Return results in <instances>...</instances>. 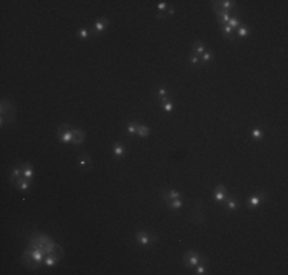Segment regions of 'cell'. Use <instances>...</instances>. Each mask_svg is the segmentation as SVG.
<instances>
[{"instance_id": "cell-20", "label": "cell", "mask_w": 288, "mask_h": 275, "mask_svg": "<svg viewBox=\"0 0 288 275\" xmlns=\"http://www.w3.org/2000/svg\"><path fill=\"white\" fill-rule=\"evenodd\" d=\"M236 31H238V35H239V37H245V35L248 34L247 26H241V25H239V26L236 28Z\"/></svg>"}, {"instance_id": "cell-22", "label": "cell", "mask_w": 288, "mask_h": 275, "mask_svg": "<svg viewBox=\"0 0 288 275\" xmlns=\"http://www.w3.org/2000/svg\"><path fill=\"white\" fill-rule=\"evenodd\" d=\"M211 58H213V54L210 52V51H206L202 55H201V60L204 61V63H208V61H211Z\"/></svg>"}, {"instance_id": "cell-6", "label": "cell", "mask_w": 288, "mask_h": 275, "mask_svg": "<svg viewBox=\"0 0 288 275\" xmlns=\"http://www.w3.org/2000/svg\"><path fill=\"white\" fill-rule=\"evenodd\" d=\"M57 261H58V257H57V255H54V254H46V255H44V260H43V265L48 266V268H51V266H54Z\"/></svg>"}, {"instance_id": "cell-9", "label": "cell", "mask_w": 288, "mask_h": 275, "mask_svg": "<svg viewBox=\"0 0 288 275\" xmlns=\"http://www.w3.org/2000/svg\"><path fill=\"white\" fill-rule=\"evenodd\" d=\"M264 197H267V194H265V193H261V194L251 196L250 199H248V205H250V206H257V203H259V202H261Z\"/></svg>"}, {"instance_id": "cell-18", "label": "cell", "mask_w": 288, "mask_h": 275, "mask_svg": "<svg viewBox=\"0 0 288 275\" xmlns=\"http://www.w3.org/2000/svg\"><path fill=\"white\" fill-rule=\"evenodd\" d=\"M225 203H227V208H228L230 211H235V209L238 208V202H236L235 199H225Z\"/></svg>"}, {"instance_id": "cell-29", "label": "cell", "mask_w": 288, "mask_h": 275, "mask_svg": "<svg viewBox=\"0 0 288 275\" xmlns=\"http://www.w3.org/2000/svg\"><path fill=\"white\" fill-rule=\"evenodd\" d=\"M196 274H199V275L206 274V266H204V265H199V266L196 268Z\"/></svg>"}, {"instance_id": "cell-10", "label": "cell", "mask_w": 288, "mask_h": 275, "mask_svg": "<svg viewBox=\"0 0 288 275\" xmlns=\"http://www.w3.org/2000/svg\"><path fill=\"white\" fill-rule=\"evenodd\" d=\"M215 3V2H213ZM216 5V3H215ZM218 8H221V9H224V11H227V9H232V8H235L236 5H235V2H230V0H225V2H218V5H216Z\"/></svg>"}, {"instance_id": "cell-7", "label": "cell", "mask_w": 288, "mask_h": 275, "mask_svg": "<svg viewBox=\"0 0 288 275\" xmlns=\"http://www.w3.org/2000/svg\"><path fill=\"white\" fill-rule=\"evenodd\" d=\"M14 184H15L17 188L22 190V191H26V190L29 188V180H28V179H22V177H19V179L14 180Z\"/></svg>"}, {"instance_id": "cell-17", "label": "cell", "mask_w": 288, "mask_h": 275, "mask_svg": "<svg viewBox=\"0 0 288 275\" xmlns=\"http://www.w3.org/2000/svg\"><path fill=\"white\" fill-rule=\"evenodd\" d=\"M89 164H90V157L87 156V155L78 156V165H80V167H86V165H89Z\"/></svg>"}, {"instance_id": "cell-26", "label": "cell", "mask_w": 288, "mask_h": 275, "mask_svg": "<svg viewBox=\"0 0 288 275\" xmlns=\"http://www.w3.org/2000/svg\"><path fill=\"white\" fill-rule=\"evenodd\" d=\"M227 25H230V26L235 29V28H238V26H239V20H238L236 17H230V22H228Z\"/></svg>"}, {"instance_id": "cell-4", "label": "cell", "mask_w": 288, "mask_h": 275, "mask_svg": "<svg viewBox=\"0 0 288 275\" xmlns=\"http://www.w3.org/2000/svg\"><path fill=\"white\" fill-rule=\"evenodd\" d=\"M72 135H74V139H72V144L74 145H78L84 141V133H83L80 128H74L72 130Z\"/></svg>"}, {"instance_id": "cell-2", "label": "cell", "mask_w": 288, "mask_h": 275, "mask_svg": "<svg viewBox=\"0 0 288 275\" xmlns=\"http://www.w3.org/2000/svg\"><path fill=\"white\" fill-rule=\"evenodd\" d=\"M136 240H138L143 246H147V245H150L152 241L157 240V236H150V234L146 233V231H138V233H136Z\"/></svg>"}, {"instance_id": "cell-1", "label": "cell", "mask_w": 288, "mask_h": 275, "mask_svg": "<svg viewBox=\"0 0 288 275\" xmlns=\"http://www.w3.org/2000/svg\"><path fill=\"white\" fill-rule=\"evenodd\" d=\"M58 138H60V141H61V142H65V144H71V142H72V139H74L72 130H69L66 124H65V125H61V128L58 130Z\"/></svg>"}, {"instance_id": "cell-27", "label": "cell", "mask_w": 288, "mask_h": 275, "mask_svg": "<svg viewBox=\"0 0 288 275\" xmlns=\"http://www.w3.org/2000/svg\"><path fill=\"white\" fill-rule=\"evenodd\" d=\"M222 32H224L225 35H232V34H233V28H232L230 25H224V26H222Z\"/></svg>"}, {"instance_id": "cell-31", "label": "cell", "mask_w": 288, "mask_h": 275, "mask_svg": "<svg viewBox=\"0 0 288 275\" xmlns=\"http://www.w3.org/2000/svg\"><path fill=\"white\" fill-rule=\"evenodd\" d=\"M157 8H158V9H160V11H164L165 8H167V6H165V2H160V3H158V6H157Z\"/></svg>"}, {"instance_id": "cell-25", "label": "cell", "mask_w": 288, "mask_h": 275, "mask_svg": "<svg viewBox=\"0 0 288 275\" xmlns=\"http://www.w3.org/2000/svg\"><path fill=\"white\" fill-rule=\"evenodd\" d=\"M136 128H138V124H136V122H129V124H127V131H129V133H136Z\"/></svg>"}, {"instance_id": "cell-28", "label": "cell", "mask_w": 288, "mask_h": 275, "mask_svg": "<svg viewBox=\"0 0 288 275\" xmlns=\"http://www.w3.org/2000/svg\"><path fill=\"white\" fill-rule=\"evenodd\" d=\"M78 37H80L81 40H86L87 37H89V32H87V29H86V28H83V29H80V31H78Z\"/></svg>"}, {"instance_id": "cell-14", "label": "cell", "mask_w": 288, "mask_h": 275, "mask_svg": "<svg viewBox=\"0 0 288 275\" xmlns=\"http://www.w3.org/2000/svg\"><path fill=\"white\" fill-rule=\"evenodd\" d=\"M114 153H115V156H123L124 155V145L123 144H114Z\"/></svg>"}, {"instance_id": "cell-3", "label": "cell", "mask_w": 288, "mask_h": 275, "mask_svg": "<svg viewBox=\"0 0 288 275\" xmlns=\"http://www.w3.org/2000/svg\"><path fill=\"white\" fill-rule=\"evenodd\" d=\"M184 260H186V265H187L189 268L198 266V265L201 263V257H199L196 252H193V251L187 252V254H186V257H184Z\"/></svg>"}, {"instance_id": "cell-23", "label": "cell", "mask_w": 288, "mask_h": 275, "mask_svg": "<svg viewBox=\"0 0 288 275\" xmlns=\"http://www.w3.org/2000/svg\"><path fill=\"white\" fill-rule=\"evenodd\" d=\"M251 136H253L254 141H261L262 139V131L257 130V128H254V130H251Z\"/></svg>"}, {"instance_id": "cell-5", "label": "cell", "mask_w": 288, "mask_h": 275, "mask_svg": "<svg viewBox=\"0 0 288 275\" xmlns=\"http://www.w3.org/2000/svg\"><path fill=\"white\" fill-rule=\"evenodd\" d=\"M225 199H227V196H225L224 187H222V185L216 187V188H215V200H216V202H225Z\"/></svg>"}, {"instance_id": "cell-12", "label": "cell", "mask_w": 288, "mask_h": 275, "mask_svg": "<svg viewBox=\"0 0 288 275\" xmlns=\"http://www.w3.org/2000/svg\"><path fill=\"white\" fill-rule=\"evenodd\" d=\"M107 25H109V20H100V22L95 23L94 31H95V32H103V31L107 28Z\"/></svg>"}, {"instance_id": "cell-11", "label": "cell", "mask_w": 288, "mask_h": 275, "mask_svg": "<svg viewBox=\"0 0 288 275\" xmlns=\"http://www.w3.org/2000/svg\"><path fill=\"white\" fill-rule=\"evenodd\" d=\"M136 133H138V136H140V138H147V136H149V133H150V128H149L147 125H140V124H138Z\"/></svg>"}, {"instance_id": "cell-30", "label": "cell", "mask_w": 288, "mask_h": 275, "mask_svg": "<svg viewBox=\"0 0 288 275\" xmlns=\"http://www.w3.org/2000/svg\"><path fill=\"white\" fill-rule=\"evenodd\" d=\"M190 63H192V64H198V63H199V57H198V55H192V57H190Z\"/></svg>"}, {"instance_id": "cell-16", "label": "cell", "mask_w": 288, "mask_h": 275, "mask_svg": "<svg viewBox=\"0 0 288 275\" xmlns=\"http://www.w3.org/2000/svg\"><path fill=\"white\" fill-rule=\"evenodd\" d=\"M23 177L28 179V180H31V179L34 177V171H32L31 167H25V168H23Z\"/></svg>"}, {"instance_id": "cell-13", "label": "cell", "mask_w": 288, "mask_h": 275, "mask_svg": "<svg viewBox=\"0 0 288 275\" xmlns=\"http://www.w3.org/2000/svg\"><path fill=\"white\" fill-rule=\"evenodd\" d=\"M22 174H23V170H22L20 167H17V168H14V170H12V173H11V180L14 182L15 179H19V177H22Z\"/></svg>"}, {"instance_id": "cell-8", "label": "cell", "mask_w": 288, "mask_h": 275, "mask_svg": "<svg viewBox=\"0 0 288 275\" xmlns=\"http://www.w3.org/2000/svg\"><path fill=\"white\" fill-rule=\"evenodd\" d=\"M161 197L164 199V200H173V199H181V194L178 193V191H175V190H170V191H164L163 194H161Z\"/></svg>"}, {"instance_id": "cell-21", "label": "cell", "mask_w": 288, "mask_h": 275, "mask_svg": "<svg viewBox=\"0 0 288 275\" xmlns=\"http://www.w3.org/2000/svg\"><path fill=\"white\" fill-rule=\"evenodd\" d=\"M165 95H167V89H165L164 86L160 87V89H158V98H161V101H165V99H169Z\"/></svg>"}, {"instance_id": "cell-19", "label": "cell", "mask_w": 288, "mask_h": 275, "mask_svg": "<svg viewBox=\"0 0 288 275\" xmlns=\"http://www.w3.org/2000/svg\"><path fill=\"white\" fill-rule=\"evenodd\" d=\"M169 206H170L172 209H178V208L182 206V200H181V199H173V200L169 203Z\"/></svg>"}, {"instance_id": "cell-24", "label": "cell", "mask_w": 288, "mask_h": 275, "mask_svg": "<svg viewBox=\"0 0 288 275\" xmlns=\"http://www.w3.org/2000/svg\"><path fill=\"white\" fill-rule=\"evenodd\" d=\"M164 104V110L167 112V113H172V110H173V104H172V101L170 99H165V101H163Z\"/></svg>"}, {"instance_id": "cell-15", "label": "cell", "mask_w": 288, "mask_h": 275, "mask_svg": "<svg viewBox=\"0 0 288 275\" xmlns=\"http://www.w3.org/2000/svg\"><path fill=\"white\" fill-rule=\"evenodd\" d=\"M193 52H195V55H202V54L206 52V47H204V44H201V43H196V44L193 46Z\"/></svg>"}]
</instances>
